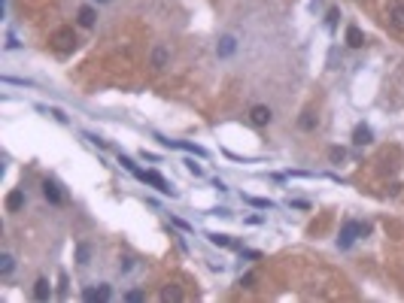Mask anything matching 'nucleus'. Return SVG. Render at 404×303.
Wrapping results in <instances>:
<instances>
[{
    "instance_id": "nucleus-1",
    "label": "nucleus",
    "mask_w": 404,
    "mask_h": 303,
    "mask_svg": "<svg viewBox=\"0 0 404 303\" xmlns=\"http://www.w3.org/2000/svg\"><path fill=\"white\" fill-rule=\"evenodd\" d=\"M140 182H146V185H152L155 191H161V194H167V197H176V188L161 176V173H155V170H140V176H137Z\"/></svg>"
},
{
    "instance_id": "nucleus-2",
    "label": "nucleus",
    "mask_w": 404,
    "mask_h": 303,
    "mask_svg": "<svg viewBox=\"0 0 404 303\" xmlns=\"http://www.w3.org/2000/svg\"><path fill=\"white\" fill-rule=\"evenodd\" d=\"M52 46H55L61 55L73 52V49H76V30H73V27H58V30L52 33Z\"/></svg>"
},
{
    "instance_id": "nucleus-3",
    "label": "nucleus",
    "mask_w": 404,
    "mask_h": 303,
    "mask_svg": "<svg viewBox=\"0 0 404 303\" xmlns=\"http://www.w3.org/2000/svg\"><path fill=\"white\" fill-rule=\"evenodd\" d=\"M368 231H371V224L347 221V224H344V231H341V237H338V246H341V249H347V246H353V240H356V237H365Z\"/></svg>"
},
{
    "instance_id": "nucleus-4",
    "label": "nucleus",
    "mask_w": 404,
    "mask_h": 303,
    "mask_svg": "<svg viewBox=\"0 0 404 303\" xmlns=\"http://www.w3.org/2000/svg\"><path fill=\"white\" fill-rule=\"evenodd\" d=\"M249 122H252L255 128H265V125H271V122H274V112H271V106H265V103L252 106V109H249Z\"/></svg>"
},
{
    "instance_id": "nucleus-5",
    "label": "nucleus",
    "mask_w": 404,
    "mask_h": 303,
    "mask_svg": "<svg viewBox=\"0 0 404 303\" xmlns=\"http://www.w3.org/2000/svg\"><path fill=\"white\" fill-rule=\"evenodd\" d=\"M234 52H237V36H234V33L219 36V43H216V55H219V58H231Z\"/></svg>"
},
{
    "instance_id": "nucleus-6",
    "label": "nucleus",
    "mask_w": 404,
    "mask_h": 303,
    "mask_svg": "<svg viewBox=\"0 0 404 303\" xmlns=\"http://www.w3.org/2000/svg\"><path fill=\"white\" fill-rule=\"evenodd\" d=\"M43 197H46L52 206H61V203H64V194H61V188H58L52 179H46V182H43Z\"/></svg>"
},
{
    "instance_id": "nucleus-7",
    "label": "nucleus",
    "mask_w": 404,
    "mask_h": 303,
    "mask_svg": "<svg viewBox=\"0 0 404 303\" xmlns=\"http://www.w3.org/2000/svg\"><path fill=\"white\" fill-rule=\"evenodd\" d=\"M347 46H350V49H362V46H365V33H362V27H356V24L347 27Z\"/></svg>"
},
{
    "instance_id": "nucleus-8",
    "label": "nucleus",
    "mask_w": 404,
    "mask_h": 303,
    "mask_svg": "<svg viewBox=\"0 0 404 303\" xmlns=\"http://www.w3.org/2000/svg\"><path fill=\"white\" fill-rule=\"evenodd\" d=\"M76 21H79V27H94V21H97V9H94V6H82V9L76 12Z\"/></svg>"
},
{
    "instance_id": "nucleus-9",
    "label": "nucleus",
    "mask_w": 404,
    "mask_h": 303,
    "mask_svg": "<svg viewBox=\"0 0 404 303\" xmlns=\"http://www.w3.org/2000/svg\"><path fill=\"white\" fill-rule=\"evenodd\" d=\"M33 297H36V300H49V297H52V285H49L46 276H40V279L33 282Z\"/></svg>"
},
{
    "instance_id": "nucleus-10",
    "label": "nucleus",
    "mask_w": 404,
    "mask_h": 303,
    "mask_svg": "<svg viewBox=\"0 0 404 303\" xmlns=\"http://www.w3.org/2000/svg\"><path fill=\"white\" fill-rule=\"evenodd\" d=\"M167 61H170L167 46H155V49H152V67H155V70H164V67H167Z\"/></svg>"
},
{
    "instance_id": "nucleus-11",
    "label": "nucleus",
    "mask_w": 404,
    "mask_h": 303,
    "mask_svg": "<svg viewBox=\"0 0 404 303\" xmlns=\"http://www.w3.org/2000/svg\"><path fill=\"white\" fill-rule=\"evenodd\" d=\"M371 140H374V134H371L368 125H359V128L353 131V143H356V146H368Z\"/></svg>"
},
{
    "instance_id": "nucleus-12",
    "label": "nucleus",
    "mask_w": 404,
    "mask_h": 303,
    "mask_svg": "<svg viewBox=\"0 0 404 303\" xmlns=\"http://www.w3.org/2000/svg\"><path fill=\"white\" fill-rule=\"evenodd\" d=\"M389 24H392L395 30H404V3H395V6L389 9Z\"/></svg>"
},
{
    "instance_id": "nucleus-13",
    "label": "nucleus",
    "mask_w": 404,
    "mask_h": 303,
    "mask_svg": "<svg viewBox=\"0 0 404 303\" xmlns=\"http://www.w3.org/2000/svg\"><path fill=\"white\" fill-rule=\"evenodd\" d=\"M21 206H24V191H9L6 194V209L9 212H18Z\"/></svg>"
},
{
    "instance_id": "nucleus-14",
    "label": "nucleus",
    "mask_w": 404,
    "mask_h": 303,
    "mask_svg": "<svg viewBox=\"0 0 404 303\" xmlns=\"http://www.w3.org/2000/svg\"><path fill=\"white\" fill-rule=\"evenodd\" d=\"M12 267H15V258L9 252H3V255H0V276H9Z\"/></svg>"
},
{
    "instance_id": "nucleus-15",
    "label": "nucleus",
    "mask_w": 404,
    "mask_h": 303,
    "mask_svg": "<svg viewBox=\"0 0 404 303\" xmlns=\"http://www.w3.org/2000/svg\"><path fill=\"white\" fill-rule=\"evenodd\" d=\"M207 240H210L213 246H222V249H231V246H234L228 234H207Z\"/></svg>"
},
{
    "instance_id": "nucleus-16",
    "label": "nucleus",
    "mask_w": 404,
    "mask_h": 303,
    "mask_svg": "<svg viewBox=\"0 0 404 303\" xmlns=\"http://www.w3.org/2000/svg\"><path fill=\"white\" fill-rule=\"evenodd\" d=\"M76 261H79V264H88V261H91V246H88V243H79V246H76Z\"/></svg>"
},
{
    "instance_id": "nucleus-17",
    "label": "nucleus",
    "mask_w": 404,
    "mask_h": 303,
    "mask_svg": "<svg viewBox=\"0 0 404 303\" xmlns=\"http://www.w3.org/2000/svg\"><path fill=\"white\" fill-rule=\"evenodd\" d=\"M298 125H301V131H313L316 128V116H313V112H304V116L298 119Z\"/></svg>"
},
{
    "instance_id": "nucleus-18",
    "label": "nucleus",
    "mask_w": 404,
    "mask_h": 303,
    "mask_svg": "<svg viewBox=\"0 0 404 303\" xmlns=\"http://www.w3.org/2000/svg\"><path fill=\"white\" fill-rule=\"evenodd\" d=\"M161 300H182V291H179L176 285H167V288L161 291Z\"/></svg>"
},
{
    "instance_id": "nucleus-19",
    "label": "nucleus",
    "mask_w": 404,
    "mask_h": 303,
    "mask_svg": "<svg viewBox=\"0 0 404 303\" xmlns=\"http://www.w3.org/2000/svg\"><path fill=\"white\" fill-rule=\"evenodd\" d=\"M246 203H249V206H255V209H271V206H274L268 197H246Z\"/></svg>"
},
{
    "instance_id": "nucleus-20",
    "label": "nucleus",
    "mask_w": 404,
    "mask_h": 303,
    "mask_svg": "<svg viewBox=\"0 0 404 303\" xmlns=\"http://www.w3.org/2000/svg\"><path fill=\"white\" fill-rule=\"evenodd\" d=\"M94 294H97V300H100V303L113 300V288H109V285H100V288H94Z\"/></svg>"
},
{
    "instance_id": "nucleus-21",
    "label": "nucleus",
    "mask_w": 404,
    "mask_h": 303,
    "mask_svg": "<svg viewBox=\"0 0 404 303\" xmlns=\"http://www.w3.org/2000/svg\"><path fill=\"white\" fill-rule=\"evenodd\" d=\"M186 170H189L192 176H204V167H201L195 158H189V161H186Z\"/></svg>"
},
{
    "instance_id": "nucleus-22",
    "label": "nucleus",
    "mask_w": 404,
    "mask_h": 303,
    "mask_svg": "<svg viewBox=\"0 0 404 303\" xmlns=\"http://www.w3.org/2000/svg\"><path fill=\"white\" fill-rule=\"evenodd\" d=\"M328 158H332V161H335V164H341V161H344V158H347V152H344V149H341V146H335V149H332V152H328Z\"/></svg>"
},
{
    "instance_id": "nucleus-23",
    "label": "nucleus",
    "mask_w": 404,
    "mask_h": 303,
    "mask_svg": "<svg viewBox=\"0 0 404 303\" xmlns=\"http://www.w3.org/2000/svg\"><path fill=\"white\" fill-rule=\"evenodd\" d=\"M125 300H128V303H140V300H143V291H128Z\"/></svg>"
},
{
    "instance_id": "nucleus-24",
    "label": "nucleus",
    "mask_w": 404,
    "mask_h": 303,
    "mask_svg": "<svg viewBox=\"0 0 404 303\" xmlns=\"http://www.w3.org/2000/svg\"><path fill=\"white\" fill-rule=\"evenodd\" d=\"M49 116H52L55 122H61V125H67V116H64V112H61V109H49Z\"/></svg>"
},
{
    "instance_id": "nucleus-25",
    "label": "nucleus",
    "mask_w": 404,
    "mask_h": 303,
    "mask_svg": "<svg viewBox=\"0 0 404 303\" xmlns=\"http://www.w3.org/2000/svg\"><path fill=\"white\" fill-rule=\"evenodd\" d=\"M131 267H134V258H122V261H119V270H122V273H128Z\"/></svg>"
},
{
    "instance_id": "nucleus-26",
    "label": "nucleus",
    "mask_w": 404,
    "mask_h": 303,
    "mask_svg": "<svg viewBox=\"0 0 404 303\" xmlns=\"http://www.w3.org/2000/svg\"><path fill=\"white\" fill-rule=\"evenodd\" d=\"M18 49V40H15V33H9L6 36V52H15Z\"/></svg>"
},
{
    "instance_id": "nucleus-27",
    "label": "nucleus",
    "mask_w": 404,
    "mask_h": 303,
    "mask_svg": "<svg viewBox=\"0 0 404 303\" xmlns=\"http://www.w3.org/2000/svg\"><path fill=\"white\" fill-rule=\"evenodd\" d=\"M85 140H88V143H94V146H100V149L106 146V140H103V137H94V134H85Z\"/></svg>"
},
{
    "instance_id": "nucleus-28",
    "label": "nucleus",
    "mask_w": 404,
    "mask_h": 303,
    "mask_svg": "<svg viewBox=\"0 0 404 303\" xmlns=\"http://www.w3.org/2000/svg\"><path fill=\"white\" fill-rule=\"evenodd\" d=\"M338 18H341V12H338V9L328 12V27H335V24H338Z\"/></svg>"
},
{
    "instance_id": "nucleus-29",
    "label": "nucleus",
    "mask_w": 404,
    "mask_h": 303,
    "mask_svg": "<svg viewBox=\"0 0 404 303\" xmlns=\"http://www.w3.org/2000/svg\"><path fill=\"white\" fill-rule=\"evenodd\" d=\"M213 188H216V191H228V185L222 179H213Z\"/></svg>"
},
{
    "instance_id": "nucleus-30",
    "label": "nucleus",
    "mask_w": 404,
    "mask_h": 303,
    "mask_svg": "<svg viewBox=\"0 0 404 303\" xmlns=\"http://www.w3.org/2000/svg\"><path fill=\"white\" fill-rule=\"evenodd\" d=\"M140 155H143V161H152V164H155V161H158V155H152V152H146V149H143V152H140Z\"/></svg>"
},
{
    "instance_id": "nucleus-31",
    "label": "nucleus",
    "mask_w": 404,
    "mask_h": 303,
    "mask_svg": "<svg viewBox=\"0 0 404 303\" xmlns=\"http://www.w3.org/2000/svg\"><path fill=\"white\" fill-rule=\"evenodd\" d=\"M173 224H176V227H182V231H192V224H189V221H182V218H173Z\"/></svg>"
},
{
    "instance_id": "nucleus-32",
    "label": "nucleus",
    "mask_w": 404,
    "mask_h": 303,
    "mask_svg": "<svg viewBox=\"0 0 404 303\" xmlns=\"http://www.w3.org/2000/svg\"><path fill=\"white\" fill-rule=\"evenodd\" d=\"M94 3H97V6H103V3H113V0H94Z\"/></svg>"
}]
</instances>
